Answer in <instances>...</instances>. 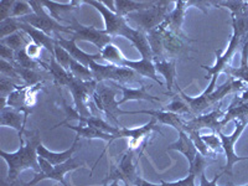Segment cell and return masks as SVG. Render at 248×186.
Segmentation results:
<instances>
[{
	"label": "cell",
	"mask_w": 248,
	"mask_h": 186,
	"mask_svg": "<svg viewBox=\"0 0 248 186\" xmlns=\"http://www.w3.org/2000/svg\"><path fill=\"white\" fill-rule=\"evenodd\" d=\"M28 136V140L24 145H20V149L15 153H6L0 150V156L6 161L9 167L8 171V183L12 184L16 181L20 172L26 169H32L35 172H40L39 155H37V148L41 144V137L39 130L34 133L25 132Z\"/></svg>",
	"instance_id": "obj_1"
},
{
	"label": "cell",
	"mask_w": 248,
	"mask_h": 186,
	"mask_svg": "<svg viewBox=\"0 0 248 186\" xmlns=\"http://www.w3.org/2000/svg\"><path fill=\"white\" fill-rule=\"evenodd\" d=\"M238 91H245V83L240 79L233 78V77H230L229 81H226L218 90L214 91L211 94H207V96L201 93L199 97H190L178 87V93L181 96V98L189 105L190 109L192 110L195 116L202 114L207 108H216L217 103H221L227 94L238 92Z\"/></svg>",
	"instance_id": "obj_2"
},
{
	"label": "cell",
	"mask_w": 248,
	"mask_h": 186,
	"mask_svg": "<svg viewBox=\"0 0 248 186\" xmlns=\"http://www.w3.org/2000/svg\"><path fill=\"white\" fill-rule=\"evenodd\" d=\"M118 91L119 90L116 87L114 82H99L97 85L96 92L93 93L92 102L102 114H105L107 119H110L113 123L116 124V127L122 128L118 117L123 116V114H137V110L136 112H129V110H122L119 108L118 101H116Z\"/></svg>",
	"instance_id": "obj_3"
},
{
	"label": "cell",
	"mask_w": 248,
	"mask_h": 186,
	"mask_svg": "<svg viewBox=\"0 0 248 186\" xmlns=\"http://www.w3.org/2000/svg\"><path fill=\"white\" fill-rule=\"evenodd\" d=\"M232 26H233V34H232L229 48L223 52V55H218V52L215 51V54L217 56L216 65L214 67H209V66L205 65L201 66L203 70L209 72L207 76H206L207 79L211 78L214 75H220L221 72H223L230 66L232 56L238 51V47H241V50H242L243 43H245V36L248 32V16L238 17V19L232 16Z\"/></svg>",
	"instance_id": "obj_4"
},
{
	"label": "cell",
	"mask_w": 248,
	"mask_h": 186,
	"mask_svg": "<svg viewBox=\"0 0 248 186\" xmlns=\"http://www.w3.org/2000/svg\"><path fill=\"white\" fill-rule=\"evenodd\" d=\"M90 70L92 71L93 79L98 83L112 81L124 86H127L128 83H140L141 85L140 75L125 66H116L109 65V63L101 65L99 62L93 61L90 65Z\"/></svg>",
	"instance_id": "obj_5"
},
{
	"label": "cell",
	"mask_w": 248,
	"mask_h": 186,
	"mask_svg": "<svg viewBox=\"0 0 248 186\" xmlns=\"http://www.w3.org/2000/svg\"><path fill=\"white\" fill-rule=\"evenodd\" d=\"M34 10V14L28 15V16H24L20 19V21L23 23L29 24L32 28L37 29V30L43 31L46 35H50V36L55 37L56 35H59L60 32H65V34L74 35L72 30H71L68 26L62 25L59 21L51 16L48 13L45 12V6L43 5V1H35V0H31L29 1Z\"/></svg>",
	"instance_id": "obj_6"
},
{
	"label": "cell",
	"mask_w": 248,
	"mask_h": 186,
	"mask_svg": "<svg viewBox=\"0 0 248 186\" xmlns=\"http://www.w3.org/2000/svg\"><path fill=\"white\" fill-rule=\"evenodd\" d=\"M169 4L170 1L160 0V1H156L150 9L132 13V14H129L125 17V20H127V23L128 21H132V23L136 24L137 28L134 29L148 34V32H150L154 29L159 28L165 21Z\"/></svg>",
	"instance_id": "obj_7"
},
{
	"label": "cell",
	"mask_w": 248,
	"mask_h": 186,
	"mask_svg": "<svg viewBox=\"0 0 248 186\" xmlns=\"http://www.w3.org/2000/svg\"><path fill=\"white\" fill-rule=\"evenodd\" d=\"M39 165L41 171L35 172L34 179L29 183L24 184V186H35L36 184H39L40 181L43 180H54L60 183L63 186H68L65 181V174L66 172L71 171V170L78 169V168L85 167V163H81V161H77V159L75 156L67 160L66 163L60 164V165H52V164L48 163L45 159L40 158L39 156Z\"/></svg>",
	"instance_id": "obj_8"
},
{
	"label": "cell",
	"mask_w": 248,
	"mask_h": 186,
	"mask_svg": "<svg viewBox=\"0 0 248 186\" xmlns=\"http://www.w3.org/2000/svg\"><path fill=\"white\" fill-rule=\"evenodd\" d=\"M234 124H236V128H234L231 136H225L222 130H218L216 133L217 136L220 137L221 143H222V150L225 152L226 159H227V163H226L225 167L221 168V172L230 175V176H232V174H233V165L237 161L248 160V156H237L234 154V144H236V141L238 140L242 132L245 130L248 121L247 119H234Z\"/></svg>",
	"instance_id": "obj_9"
},
{
	"label": "cell",
	"mask_w": 248,
	"mask_h": 186,
	"mask_svg": "<svg viewBox=\"0 0 248 186\" xmlns=\"http://www.w3.org/2000/svg\"><path fill=\"white\" fill-rule=\"evenodd\" d=\"M98 82L93 81L83 82L79 79L75 78L74 76L71 77L68 82L67 88L74 97L75 109L81 114L82 117H91V112L87 108L88 102L92 101L93 93L96 92Z\"/></svg>",
	"instance_id": "obj_10"
},
{
	"label": "cell",
	"mask_w": 248,
	"mask_h": 186,
	"mask_svg": "<svg viewBox=\"0 0 248 186\" xmlns=\"http://www.w3.org/2000/svg\"><path fill=\"white\" fill-rule=\"evenodd\" d=\"M159 30L161 32V39H163V50L165 60L170 57L169 60H176L180 57H187L190 52L189 44L194 40L189 39L186 35H176L168 29H165L161 24L159 26Z\"/></svg>",
	"instance_id": "obj_11"
},
{
	"label": "cell",
	"mask_w": 248,
	"mask_h": 186,
	"mask_svg": "<svg viewBox=\"0 0 248 186\" xmlns=\"http://www.w3.org/2000/svg\"><path fill=\"white\" fill-rule=\"evenodd\" d=\"M68 28L74 32L72 39H75L76 41L77 40H82V41L93 44L96 47L99 48V51L106 45L112 43V37L106 34L105 31L96 29L94 26L82 25L77 21L76 17H71V20L68 21Z\"/></svg>",
	"instance_id": "obj_12"
},
{
	"label": "cell",
	"mask_w": 248,
	"mask_h": 186,
	"mask_svg": "<svg viewBox=\"0 0 248 186\" xmlns=\"http://www.w3.org/2000/svg\"><path fill=\"white\" fill-rule=\"evenodd\" d=\"M83 3L90 4L93 8H96L105 20V31L106 34L109 35L110 37H116L121 35L123 29L128 25L125 17L121 16L117 13L112 12L102 1H96V0H83Z\"/></svg>",
	"instance_id": "obj_13"
},
{
	"label": "cell",
	"mask_w": 248,
	"mask_h": 186,
	"mask_svg": "<svg viewBox=\"0 0 248 186\" xmlns=\"http://www.w3.org/2000/svg\"><path fill=\"white\" fill-rule=\"evenodd\" d=\"M222 117L223 112L221 110L220 105L207 114H200L189 121H185V130L191 129L200 132L202 128H209L212 130V133H217L218 130H222V125H221Z\"/></svg>",
	"instance_id": "obj_14"
},
{
	"label": "cell",
	"mask_w": 248,
	"mask_h": 186,
	"mask_svg": "<svg viewBox=\"0 0 248 186\" xmlns=\"http://www.w3.org/2000/svg\"><path fill=\"white\" fill-rule=\"evenodd\" d=\"M119 36L129 40L130 43L133 44V46L139 51V54L141 55V59L154 61V55H153L152 47H150V44L148 41V36L145 32L127 25L123 29Z\"/></svg>",
	"instance_id": "obj_15"
},
{
	"label": "cell",
	"mask_w": 248,
	"mask_h": 186,
	"mask_svg": "<svg viewBox=\"0 0 248 186\" xmlns=\"http://www.w3.org/2000/svg\"><path fill=\"white\" fill-rule=\"evenodd\" d=\"M0 125L1 127H12L19 134L20 145H24V134H25V117L24 113L19 112V110L14 109V108L5 107L0 109Z\"/></svg>",
	"instance_id": "obj_16"
},
{
	"label": "cell",
	"mask_w": 248,
	"mask_h": 186,
	"mask_svg": "<svg viewBox=\"0 0 248 186\" xmlns=\"http://www.w3.org/2000/svg\"><path fill=\"white\" fill-rule=\"evenodd\" d=\"M55 39H56L57 44H59L60 46H62V47L67 51L72 59L76 60V61H78L79 63H82V65L87 66V67H90V65L92 63L93 61H98V60H102V56L99 52H97V54H87V52L82 51L79 47H77L76 40L72 39V37L67 40V39H63L62 36H60V34H59L55 36Z\"/></svg>",
	"instance_id": "obj_17"
},
{
	"label": "cell",
	"mask_w": 248,
	"mask_h": 186,
	"mask_svg": "<svg viewBox=\"0 0 248 186\" xmlns=\"http://www.w3.org/2000/svg\"><path fill=\"white\" fill-rule=\"evenodd\" d=\"M187 8H189L187 6V1H185V0L175 1L174 10L168 13L167 17H165V21L163 23L164 28L168 29V30L171 31V32H174L176 35H185L181 28H183L184 17H185V13Z\"/></svg>",
	"instance_id": "obj_18"
},
{
	"label": "cell",
	"mask_w": 248,
	"mask_h": 186,
	"mask_svg": "<svg viewBox=\"0 0 248 186\" xmlns=\"http://www.w3.org/2000/svg\"><path fill=\"white\" fill-rule=\"evenodd\" d=\"M65 125L68 128V129L75 130L79 138L82 137V138H86V139H102V140L107 141V147L105 148V150H103V153L101 154L99 159H101L102 156L105 155V153L107 152V148L109 147V144L112 143L113 140H116L117 139L116 136H112V134H108V133L102 132V130L97 129V128L88 127V125H85V124H79V125H71V124H65ZM99 159L96 161V164H94V165H97V163L99 161Z\"/></svg>",
	"instance_id": "obj_19"
},
{
	"label": "cell",
	"mask_w": 248,
	"mask_h": 186,
	"mask_svg": "<svg viewBox=\"0 0 248 186\" xmlns=\"http://www.w3.org/2000/svg\"><path fill=\"white\" fill-rule=\"evenodd\" d=\"M114 85L118 90L122 91L123 93V97L122 99L118 101V105L122 106L123 103L128 101H148V102H159L160 103L161 99L159 97H154L152 94H149V92L147 91V86L141 85L140 87L138 88H133V87H128V86L124 85H119V83H116L114 82Z\"/></svg>",
	"instance_id": "obj_20"
},
{
	"label": "cell",
	"mask_w": 248,
	"mask_h": 186,
	"mask_svg": "<svg viewBox=\"0 0 248 186\" xmlns=\"http://www.w3.org/2000/svg\"><path fill=\"white\" fill-rule=\"evenodd\" d=\"M78 141H79V137L76 136V139L74 140V144L71 145L70 149L65 150V152H62V153L50 152L47 148L44 147L43 144H40L39 148H37V155H39L40 158L47 160L48 163L52 164V165H60V164L66 163V161L70 160V159L74 156L75 152H76L77 148H78Z\"/></svg>",
	"instance_id": "obj_21"
},
{
	"label": "cell",
	"mask_w": 248,
	"mask_h": 186,
	"mask_svg": "<svg viewBox=\"0 0 248 186\" xmlns=\"http://www.w3.org/2000/svg\"><path fill=\"white\" fill-rule=\"evenodd\" d=\"M20 30L24 31V32L30 37V40L32 41V43L37 44V45H40L41 47H45L46 50L50 52L51 56H54V48H55V44H56L55 37L50 36V35H46L45 32H43V31L37 30V29L32 28L31 25H29V24L26 23H23V21H21V29H20Z\"/></svg>",
	"instance_id": "obj_22"
},
{
	"label": "cell",
	"mask_w": 248,
	"mask_h": 186,
	"mask_svg": "<svg viewBox=\"0 0 248 186\" xmlns=\"http://www.w3.org/2000/svg\"><path fill=\"white\" fill-rule=\"evenodd\" d=\"M179 133V139L178 141L170 144L168 147V150H176V152L181 153L186 156L187 161H189V167L194 163L195 156L198 154V149L195 147L194 141L191 140V138L189 137V134L185 132V130H180Z\"/></svg>",
	"instance_id": "obj_23"
},
{
	"label": "cell",
	"mask_w": 248,
	"mask_h": 186,
	"mask_svg": "<svg viewBox=\"0 0 248 186\" xmlns=\"http://www.w3.org/2000/svg\"><path fill=\"white\" fill-rule=\"evenodd\" d=\"M137 114H148L156 119V122L161 124H167L170 127H174L175 129L180 132L185 130V121L181 118L179 114H175L171 112H165V110H137Z\"/></svg>",
	"instance_id": "obj_24"
},
{
	"label": "cell",
	"mask_w": 248,
	"mask_h": 186,
	"mask_svg": "<svg viewBox=\"0 0 248 186\" xmlns=\"http://www.w3.org/2000/svg\"><path fill=\"white\" fill-rule=\"evenodd\" d=\"M123 66L132 68L133 71H136L137 74L140 75L141 77L152 78L153 81L156 82L159 86H163V82L158 78V74H156V70H155L154 62L153 61L144 59L138 60V61H133V60L125 59L123 62Z\"/></svg>",
	"instance_id": "obj_25"
},
{
	"label": "cell",
	"mask_w": 248,
	"mask_h": 186,
	"mask_svg": "<svg viewBox=\"0 0 248 186\" xmlns=\"http://www.w3.org/2000/svg\"><path fill=\"white\" fill-rule=\"evenodd\" d=\"M154 66L156 74H160L167 82L168 93L170 96L172 94V87H174L175 78H176V61L175 60H155Z\"/></svg>",
	"instance_id": "obj_26"
},
{
	"label": "cell",
	"mask_w": 248,
	"mask_h": 186,
	"mask_svg": "<svg viewBox=\"0 0 248 186\" xmlns=\"http://www.w3.org/2000/svg\"><path fill=\"white\" fill-rule=\"evenodd\" d=\"M156 1H137V0H114L116 13L123 17H127L132 13L141 12L152 8Z\"/></svg>",
	"instance_id": "obj_27"
},
{
	"label": "cell",
	"mask_w": 248,
	"mask_h": 186,
	"mask_svg": "<svg viewBox=\"0 0 248 186\" xmlns=\"http://www.w3.org/2000/svg\"><path fill=\"white\" fill-rule=\"evenodd\" d=\"M82 3L83 1H77V0H72V1H68V3H57V1H45V0H43V5L45 6V9H47L48 14L59 23L60 20H65L66 14L74 12L75 9H77V6Z\"/></svg>",
	"instance_id": "obj_28"
},
{
	"label": "cell",
	"mask_w": 248,
	"mask_h": 186,
	"mask_svg": "<svg viewBox=\"0 0 248 186\" xmlns=\"http://www.w3.org/2000/svg\"><path fill=\"white\" fill-rule=\"evenodd\" d=\"M47 72L48 75H50L51 78H52V81H54V85L56 86V87H59L60 90H61V87H63V86L67 87L68 82H70L71 77H72L70 71L65 70V68L62 67L59 62L56 61L55 56H51V55L50 62H48L47 65Z\"/></svg>",
	"instance_id": "obj_29"
},
{
	"label": "cell",
	"mask_w": 248,
	"mask_h": 186,
	"mask_svg": "<svg viewBox=\"0 0 248 186\" xmlns=\"http://www.w3.org/2000/svg\"><path fill=\"white\" fill-rule=\"evenodd\" d=\"M102 60L108 62L109 65H116V66H123V62L125 60V56L122 54L121 48L117 47L116 45H113L112 43L106 45L105 47L99 51Z\"/></svg>",
	"instance_id": "obj_30"
},
{
	"label": "cell",
	"mask_w": 248,
	"mask_h": 186,
	"mask_svg": "<svg viewBox=\"0 0 248 186\" xmlns=\"http://www.w3.org/2000/svg\"><path fill=\"white\" fill-rule=\"evenodd\" d=\"M30 41V37H29L24 31H17L15 34L10 35V36L5 37V39L3 40H0V44L8 46L9 48H12L13 51L17 52V51L25 48L26 45H28Z\"/></svg>",
	"instance_id": "obj_31"
},
{
	"label": "cell",
	"mask_w": 248,
	"mask_h": 186,
	"mask_svg": "<svg viewBox=\"0 0 248 186\" xmlns=\"http://www.w3.org/2000/svg\"><path fill=\"white\" fill-rule=\"evenodd\" d=\"M161 110L175 113V114H179L180 117H183L184 114H189L191 118L196 117L194 113H192V110L190 109L189 105H187V103L181 98V96L179 94V93L176 94V96L174 94V96H172V101L170 102L169 105H167L165 107L161 108Z\"/></svg>",
	"instance_id": "obj_32"
},
{
	"label": "cell",
	"mask_w": 248,
	"mask_h": 186,
	"mask_svg": "<svg viewBox=\"0 0 248 186\" xmlns=\"http://www.w3.org/2000/svg\"><path fill=\"white\" fill-rule=\"evenodd\" d=\"M212 5L225 6L232 12L233 17H247L248 16V1L242 0H233V1H212Z\"/></svg>",
	"instance_id": "obj_33"
},
{
	"label": "cell",
	"mask_w": 248,
	"mask_h": 186,
	"mask_svg": "<svg viewBox=\"0 0 248 186\" xmlns=\"http://www.w3.org/2000/svg\"><path fill=\"white\" fill-rule=\"evenodd\" d=\"M70 72L75 78L79 79V81H83V82L93 81V75H92V71L90 70V67L82 65V63H79L78 61H76V60L74 59H72V61H71Z\"/></svg>",
	"instance_id": "obj_34"
},
{
	"label": "cell",
	"mask_w": 248,
	"mask_h": 186,
	"mask_svg": "<svg viewBox=\"0 0 248 186\" xmlns=\"http://www.w3.org/2000/svg\"><path fill=\"white\" fill-rule=\"evenodd\" d=\"M20 29H21V21L15 17H9L4 21H0V40L10 36L17 31H21Z\"/></svg>",
	"instance_id": "obj_35"
},
{
	"label": "cell",
	"mask_w": 248,
	"mask_h": 186,
	"mask_svg": "<svg viewBox=\"0 0 248 186\" xmlns=\"http://www.w3.org/2000/svg\"><path fill=\"white\" fill-rule=\"evenodd\" d=\"M31 14H34V10H32L29 1H25V0H15L14 5H13L12 17L21 19V17L28 16V15Z\"/></svg>",
	"instance_id": "obj_36"
},
{
	"label": "cell",
	"mask_w": 248,
	"mask_h": 186,
	"mask_svg": "<svg viewBox=\"0 0 248 186\" xmlns=\"http://www.w3.org/2000/svg\"><path fill=\"white\" fill-rule=\"evenodd\" d=\"M209 159L206 158V156H203L202 154H200V153H198L196 156H195L194 163L189 167V174L195 175L196 178H198V176H201V174H202L203 170L206 169V167L209 165Z\"/></svg>",
	"instance_id": "obj_37"
},
{
	"label": "cell",
	"mask_w": 248,
	"mask_h": 186,
	"mask_svg": "<svg viewBox=\"0 0 248 186\" xmlns=\"http://www.w3.org/2000/svg\"><path fill=\"white\" fill-rule=\"evenodd\" d=\"M54 56H55V59H56V61L59 62L62 67L65 68V70L70 71V66H71V61H72V57H71V55L68 54L65 48L57 44V41H56V44H55Z\"/></svg>",
	"instance_id": "obj_38"
},
{
	"label": "cell",
	"mask_w": 248,
	"mask_h": 186,
	"mask_svg": "<svg viewBox=\"0 0 248 186\" xmlns=\"http://www.w3.org/2000/svg\"><path fill=\"white\" fill-rule=\"evenodd\" d=\"M0 74H1V76L9 77V78H13L15 81H20L21 79L19 74H17L14 63L5 61V60H0Z\"/></svg>",
	"instance_id": "obj_39"
},
{
	"label": "cell",
	"mask_w": 248,
	"mask_h": 186,
	"mask_svg": "<svg viewBox=\"0 0 248 186\" xmlns=\"http://www.w3.org/2000/svg\"><path fill=\"white\" fill-rule=\"evenodd\" d=\"M201 138H202L203 143L206 144V147L209 148L210 150H212V152L217 153L218 152V148L222 149L221 139L218 138V136H217L216 133H212V134H210V136H201Z\"/></svg>",
	"instance_id": "obj_40"
},
{
	"label": "cell",
	"mask_w": 248,
	"mask_h": 186,
	"mask_svg": "<svg viewBox=\"0 0 248 186\" xmlns=\"http://www.w3.org/2000/svg\"><path fill=\"white\" fill-rule=\"evenodd\" d=\"M14 1L15 0H0V21L12 17Z\"/></svg>",
	"instance_id": "obj_41"
},
{
	"label": "cell",
	"mask_w": 248,
	"mask_h": 186,
	"mask_svg": "<svg viewBox=\"0 0 248 186\" xmlns=\"http://www.w3.org/2000/svg\"><path fill=\"white\" fill-rule=\"evenodd\" d=\"M25 52L28 54L29 57H31V59L36 60V61H41V60H40V56H41V46L37 45V44L30 41V43L26 45Z\"/></svg>",
	"instance_id": "obj_42"
},
{
	"label": "cell",
	"mask_w": 248,
	"mask_h": 186,
	"mask_svg": "<svg viewBox=\"0 0 248 186\" xmlns=\"http://www.w3.org/2000/svg\"><path fill=\"white\" fill-rule=\"evenodd\" d=\"M195 179H196L195 175L187 174V176L185 179H183V180L175 181V183H167V181L161 180L160 184L163 186H192L195 185Z\"/></svg>",
	"instance_id": "obj_43"
},
{
	"label": "cell",
	"mask_w": 248,
	"mask_h": 186,
	"mask_svg": "<svg viewBox=\"0 0 248 186\" xmlns=\"http://www.w3.org/2000/svg\"><path fill=\"white\" fill-rule=\"evenodd\" d=\"M0 60H5L8 62H15V51H13L12 48H9L8 46L1 45L0 44Z\"/></svg>",
	"instance_id": "obj_44"
},
{
	"label": "cell",
	"mask_w": 248,
	"mask_h": 186,
	"mask_svg": "<svg viewBox=\"0 0 248 186\" xmlns=\"http://www.w3.org/2000/svg\"><path fill=\"white\" fill-rule=\"evenodd\" d=\"M221 176H222V172H220V174H215L214 180L209 181L207 179H206L205 172H202V174H201V176H200V186H217L216 183H217V180L221 178ZM226 186H233V183L231 181V183H229Z\"/></svg>",
	"instance_id": "obj_45"
},
{
	"label": "cell",
	"mask_w": 248,
	"mask_h": 186,
	"mask_svg": "<svg viewBox=\"0 0 248 186\" xmlns=\"http://www.w3.org/2000/svg\"><path fill=\"white\" fill-rule=\"evenodd\" d=\"M191 5L199 6L205 14H207V8H209L210 5H212V1H187V6Z\"/></svg>",
	"instance_id": "obj_46"
},
{
	"label": "cell",
	"mask_w": 248,
	"mask_h": 186,
	"mask_svg": "<svg viewBox=\"0 0 248 186\" xmlns=\"http://www.w3.org/2000/svg\"><path fill=\"white\" fill-rule=\"evenodd\" d=\"M134 186H163V185H161V184H160V185H156V184H152V183H149V181L144 180V179L139 178V176H138V179H137L136 183H134Z\"/></svg>",
	"instance_id": "obj_47"
},
{
	"label": "cell",
	"mask_w": 248,
	"mask_h": 186,
	"mask_svg": "<svg viewBox=\"0 0 248 186\" xmlns=\"http://www.w3.org/2000/svg\"><path fill=\"white\" fill-rule=\"evenodd\" d=\"M102 186H125V185H119V181H113V183L105 184V185H102Z\"/></svg>",
	"instance_id": "obj_48"
},
{
	"label": "cell",
	"mask_w": 248,
	"mask_h": 186,
	"mask_svg": "<svg viewBox=\"0 0 248 186\" xmlns=\"http://www.w3.org/2000/svg\"><path fill=\"white\" fill-rule=\"evenodd\" d=\"M233 186H236V185H233ZM245 186H248V185H245Z\"/></svg>",
	"instance_id": "obj_49"
}]
</instances>
